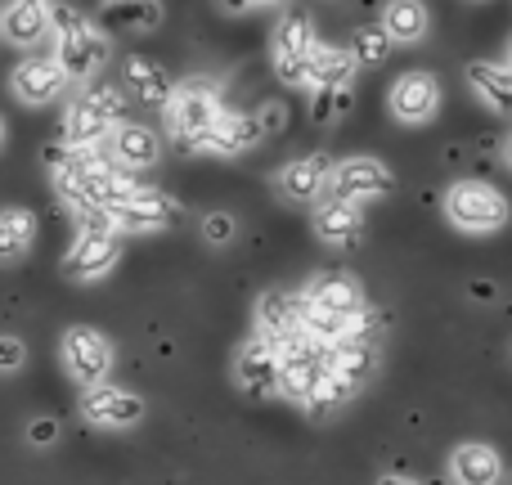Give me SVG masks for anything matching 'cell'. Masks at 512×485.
I'll list each match as a JSON object with an SVG mask.
<instances>
[{
	"label": "cell",
	"mask_w": 512,
	"mask_h": 485,
	"mask_svg": "<svg viewBox=\"0 0 512 485\" xmlns=\"http://www.w3.org/2000/svg\"><path fill=\"white\" fill-rule=\"evenodd\" d=\"M50 32H59V50H54V59H59V68L68 72V77L86 81V77H95V72L104 68L108 36L99 32L95 23L77 18L72 9H63V5H50Z\"/></svg>",
	"instance_id": "cell-1"
},
{
	"label": "cell",
	"mask_w": 512,
	"mask_h": 485,
	"mask_svg": "<svg viewBox=\"0 0 512 485\" xmlns=\"http://www.w3.org/2000/svg\"><path fill=\"white\" fill-rule=\"evenodd\" d=\"M445 216L463 234H490L508 225V198L486 180H459L445 189Z\"/></svg>",
	"instance_id": "cell-2"
},
{
	"label": "cell",
	"mask_w": 512,
	"mask_h": 485,
	"mask_svg": "<svg viewBox=\"0 0 512 485\" xmlns=\"http://www.w3.org/2000/svg\"><path fill=\"white\" fill-rule=\"evenodd\" d=\"M171 131H176L180 149H207V135L221 122V99H216L212 81H185L171 90Z\"/></svg>",
	"instance_id": "cell-3"
},
{
	"label": "cell",
	"mask_w": 512,
	"mask_h": 485,
	"mask_svg": "<svg viewBox=\"0 0 512 485\" xmlns=\"http://www.w3.org/2000/svg\"><path fill=\"white\" fill-rule=\"evenodd\" d=\"M117 122H122V90L99 86L68 108V117H63V140H68V149H99V140H104L108 131H117Z\"/></svg>",
	"instance_id": "cell-4"
},
{
	"label": "cell",
	"mask_w": 512,
	"mask_h": 485,
	"mask_svg": "<svg viewBox=\"0 0 512 485\" xmlns=\"http://www.w3.org/2000/svg\"><path fill=\"white\" fill-rule=\"evenodd\" d=\"M328 378V346L315 337H292L288 346H279V391L297 405H310L315 391Z\"/></svg>",
	"instance_id": "cell-5"
},
{
	"label": "cell",
	"mask_w": 512,
	"mask_h": 485,
	"mask_svg": "<svg viewBox=\"0 0 512 485\" xmlns=\"http://www.w3.org/2000/svg\"><path fill=\"white\" fill-rule=\"evenodd\" d=\"M63 369L72 373V378L81 382V387H104L108 369H113V346H108V337L99 333V328H68L63 333Z\"/></svg>",
	"instance_id": "cell-6"
},
{
	"label": "cell",
	"mask_w": 512,
	"mask_h": 485,
	"mask_svg": "<svg viewBox=\"0 0 512 485\" xmlns=\"http://www.w3.org/2000/svg\"><path fill=\"white\" fill-rule=\"evenodd\" d=\"M315 50H319V41H315V27H310V18H283V23L274 27V41H270L274 72H279V81H288V86H306Z\"/></svg>",
	"instance_id": "cell-7"
},
{
	"label": "cell",
	"mask_w": 512,
	"mask_h": 485,
	"mask_svg": "<svg viewBox=\"0 0 512 485\" xmlns=\"http://www.w3.org/2000/svg\"><path fill=\"white\" fill-rule=\"evenodd\" d=\"M117 256H122V234L117 230H81L77 243H72L68 256H63V274L77 283H90V279L113 270Z\"/></svg>",
	"instance_id": "cell-8"
},
{
	"label": "cell",
	"mask_w": 512,
	"mask_h": 485,
	"mask_svg": "<svg viewBox=\"0 0 512 485\" xmlns=\"http://www.w3.org/2000/svg\"><path fill=\"white\" fill-rule=\"evenodd\" d=\"M301 297H306L315 310H324V315L346 319V324H369L364 292L351 274H319V279H310V288L301 292Z\"/></svg>",
	"instance_id": "cell-9"
},
{
	"label": "cell",
	"mask_w": 512,
	"mask_h": 485,
	"mask_svg": "<svg viewBox=\"0 0 512 485\" xmlns=\"http://www.w3.org/2000/svg\"><path fill=\"white\" fill-rule=\"evenodd\" d=\"M328 185H333V198H342V203H364V198L391 194L396 176H391L378 158H346L333 167V180H328Z\"/></svg>",
	"instance_id": "cell-10"
},
{
	"label": "cell",
	"mask_w": 512,
	"mask_h": 485,
	"mask_svg": "<svg viewBox=\"0 0 512 485\" xmlns=\"http://www.w3.org/2000/svg\"><path fill=\"white\" fill-rule=\"evenodd\" d=\"M441 108V81L432 72H405V77L391 86V117L405 126H423L436 117Z\"/></svg>",
	"instance_id": "cell-11"
},
{
	"label": "cell",
	"mask_w": 512,
	"mask_h": 485,
	"mask_svg": "<svg viewBox=\"0 0 512 485\" xmlns=\"http://www.w3.org/2000/svg\"><path fill=\"white\" fill-rule=\"evenodd\" d=\"M81 414L90 418L95 427H108V432H122V427H135L144 418V400L135 391H122V387H90L81 396Z\"/></svg>",
	"instance_id": "cell-12"
},
{
	"label": "cell",
	"mask_w": 512,
	"mask_h": 485,
	"mask_svg": "<svg viewBox=\"0 0 512 485\" xmlns=\"http://www.w3.org/2000/svg\"><path fill=\"white\" fill-rule=\"evenodd\" d=\"M256 328H261V342H270L274 351L279 346H288L292 337H301V297H292V292H265L261 301H256Z\"/></svg>",
	"instance_id": "cell-13"
},
{
	"label": "cell",
	"mask_w": 512,
	"mask_h": 485,
	"mask_svg": "<svg viewBox=\"0 0 512 485\" xmlns=\"http://www.w3.org/2000/svg\"><path fill=\"white\" fill-rule=\"evenodd\" d=\"M176 221V203L158 189H140L131 203H122L113 212V230L117 234H149V230H167Z\"/></svg>",
	"instance_id": "cell-14"
},
{
	"label": "cell",
	"mask_w": 512,
	"mask_h": 485,
	"mask_svg": "<svg viewBox=\"0 0 512 485\" xmlns=\"http://www.w3.org/2000/svg\"><path fill=\"white\" fill-rule=\"evenodd\" d=\"M333 180V158L328 153H310V158H297L279 171V194L288 203H315L319 194Z\"/></svg>",
	"instance_id": "cell-15"
},
{
	"label": "cell",
	"mask_w": 512,
	"mask_h": 485,
	"mask_svg": "<svg viewBox=\"0 0 512 485\" xmlns=\"http://www.w3.org/2000/svg\"><path fill=\"white\" fill-rule=\"evenodd\" d=\"M234 378H239V387L248 391V396H270V391H279V351H274L270 342H261V337H252L239 351V360H234Z\"/></svg>",
	"instance_id": "cell-16"
},
{
	"label": "cell",
	"mask_w": 512,
	"mask_h": 485,
	"mask_svg": "<svg viewBox=\"0 0 512 485\" xmlns=\"http://www.w3.org/2000/svg\"><path fill=\"white\" fill-rule=\"evenodd\" d=\"M9 86H14V95L23 104H50L68 86V72L59 68V59H23L14 68V77H9Z\"/></svg>",
	"instance_id": "cell-17"
},
{
	"label": "cell",
	"mask_w": 512,
	"mask_h": 485,
	"mask_svg": "<svg viewBox=\"0 0 512 485\" xmlns=\"http://www.w3.org/2000/svg\"><path fill=\"white\" fill-rule=\"evenodd\" d=\"M355 68H360V63L351 59V50H342V45H319L315 59H310L306 86L324 90V95H342V90L355 81Z\"/></svg>",
	"instance_id": "cell-18"
},
{
	"label": "cell",
	"mask_w": 512,
	"mask_h": 485,
	"mask_svg": "<svg viewBox=\"0 0 512 485\" xmlns=\"http://www.w3.org/2000/svg\"><path fill=\"white\" fill-rule=\"evenodd\" d=\"M450 477L459 485H499L504 463H499V454L490 450V445L468 441V445H459V450L450 454Z\"/></svg>",
	"instance_id": "cell-19"
},
{
	"label": "cell",
	"mask_w": 512,
	"mask_h": 485,
	"mask_svg": "<svg viewBox=\"0 0 512 485\" xmlns=\"http://www.w3.org/2000/svg\"><path fill=\"white\" fill-rule=\"evenodd\" d=\"M373 364H378V351H373V342L364 333L346 337V342L328 346V373L342 382H351V387H360L364 378L373 373Z\"/></svg>",
	"instance_id": "cell-20"
},
{
	"label": "cell",
	"mask_w": 512,
	"mask_h": 485,
	"mask_svg": "<svg viewBox=\"0 0 512 485\" xmlns=\"http://www.w3.org/2000/svg\"><path fill=\"white\" fill-rule=\"evenodd\" d=\"M468 86L486 108L512 113V72H508V63H490V59L468 63Z\"/></svg>",
	"instance_id": "cell-21"
},
{
	"label": "cell",
	"mask_w": 512,
	"mask_h": 485,
	"mask_svg": "<svg viewBox=\"0 0 512 485\" xmlns=\"http://www.w3.org/2000/svg\"><path fill=\"white\" fill-rule=\"evenodd\" d=\"M265 135V122L252 113H221V122H216V131L207 135V149L212 153H248L261 144Z\"/></svg>",
	"instance_id": "cell-22"
},
{
	"label": "cell",
	"mask_w": 512,
	"mask_h": 485,
	"mask_svg": "<svg viewBox=\"0 0 512 485\" xmlns=\"http://www.w3.org/2000/svg\"><path fill=\"white\" fill-rule=\"evenodd\" d=\"M122 77H126V90H131L135 99H144V104H171V77L149 54H131Z\"/></svg>",
	"instance_id": "cell-23"
},
{
	"label": "cell",
	"mask_w": 512,
	"mask_h": 485,
	"mask_svg": "<svg viewBox=\"0 0 512 485\" xmlns=\"http://www.w3.org/2000/svg\"><path fill=\"white\" fill-rule=\"evenodd\" d=\"M0 27L14 45H36L45 32H50V5L41 0H18V5L0 9Z\"/></svg>",
	"instance_id": "cell-24"
},
{
	"label": "cell",
	"mask_w": 512,
	"mask_h": 485,
	"mask_svg": "<svg viewBox=\"0 0 512 485\" xmlns=\"http://www.w3.org/2000/svg\"><path fill=\"white\" fill-rule=\"evenodd\" d=\"M364 230L360 221V207L355 203H342V198H328V203L315 207V234L324 243H355Z\"/></svg>",
	"instance_id": "cell-25"
},
{
	"label": "cell",
	"mask_w": 512,
	"mask_h": 485,
	"mask_svg": "<svg viewBox=\"0 0 512 485\" xmlns=\"http://www.w3.org/2000/svg\"><path fill=\"white\" fill-rule=\"evenodd\" d=\"M113 158H117V167H131V171L153 167L158 162V131H149L140 122L113 131Z\"/></svg>",
	"instance_id": "cell-26"
},
{
	"label": "cell",
	"mask_w": 512,
	"mask_h": 485,
	"mask_svg": "<svg viewBox=\"0 0 512 485\" xmlns=\"http://www.w3.org/2000/svg\"><path fill=\"white\" fill-rule=\"evenodd\" d=\"M427 9L414 5V0H391V5H382V32H387V41H423L427 36Z\"/></svg>",
	"instance_id": "cell-27"
},
{
	"label": "cell",
	"mask_w": 512,
	"mask_h": 485,
	"mask_svg": "<svg viewBox=\"0 0 512 485\" xmlns=\"http://www.w3.org/2000/svg\"><path fill=\"white\" fill-rule=\"evenodd\" d=\"M36 239V216L27 207H5L0 212V261H18Z\"/></svg>",
	"instance_id": "cell-28"
},
{
	"label": "cell",
	"mask_w": 512,
	"mask_h": 485,
	"mask_svg": "<svg viewBox=\"0 0 512 485\" xmlns=\"http://www.w3.org/2000/svg\"><path fill=\"white\" fill-rule=\"evenodd\" d=\"M387 32H382L378 23H364L351 32V59L355 63H382L387 59Z\"/></svg>",
	"instance_id": "cell-29"
},
{
	"label": "cell",
	"mask_w": 512,
	"mask_h": 485,
	"mask_svg": "<svg viewBox=\"0 0 512 485\" xmlns=\"http://www.w3.org/2000/svg\"><path fill=\"white\" fill-rule=\"evenodd\" d=\"M355 391H360V387H351V382H342V378H333V373H328L324 387H319V391H315V400L306 405V409H310V418H328V414H337V409H342L346 400L355 396Z\"/></svg>",
	"instance_id": "cell-30"
},
{
	"label": "cell",
	"mask_w": 512,
	"mask_h": 485,
	"mask_svg": "<svg viewBox=\"0 0 512 485\" xmlns=\"http://www.w3.org/2000/svg\"><path fill=\"white\" fill-rule=\"evenodd\" d=\"M117 18H131V27H153L162 18L158 5H113Z\"/></svg>",
	"instance_id": "cell-31"
},
{
	"label": "cell",
	"mask_w": 512,
	"mask_h": 485,
	"mask_svg": "<svg viewBox=\"0 0 512 485\" xmlns=\"http://www.w3.org/2000/svg\"><path fill=\"white\" fill-rule=\"evenodd\" d=\"M23 360H27V346L18 337H0V373L23 369Z\"/></svg>",
	"instance_id": "cell-32"
},
{
	"label": "cell",
	"mask_w": 512,
	"mask_h": 485,
	"mask_svg": "<svg viewBox=\"0 0 512 485\" xmlns=\"http://www.w3.org/2000/svg\"><path fill=\"white\" fill-rule=\"evenodd\" d=\"M203 234H207V239H212V243H230V239H234V216L212 212V216H207V221H203Z\"/></svg>",
	"instance_id": "cell-33"
},
{
	"label": "cell",
	"mask_w": 512,
	"mask_h": 485,
	"mask_svg": "<svg viewBox=\"0 0 512 485\" xmlns=\"http://www.w3.org/2000/svg\"><path fill=\"white\" fill-rule=\"evenodd\" d=\"M27 436H32L36 445H50L54 436H59V423H54V418H36V423L27 427Z\"/></svg>",
	"instance_id": "cell-34"
},
{
	"label": "cell",
	"mask_w": 512,
	"mask_h": 485,
	"mask_svg": "<svg viewBox=\"0 0 512 485\" xmlns=\"http://www.w3.org/2000/svg\"><path fill=\"white\" fill-rule=\"evenodd\" d=\"M378 485H418L414 477H405V472H387V477H382Z\"/></svg>",
	"instance_id": "cell-35"
},
{
	"label": "cell",
	"mask_w": 512,
	"mask_h": 485,
	"mask_svg": "<svg viewBox=\"0 0 512 485\" xmlns=\"http://www.w3.org/2000/svg\"><path fill=\"white\" fill-rule=\"evenodd\" d=\"M504 162L512 167V135H508V144H504Z\"/></svg>",
	"instance_id": "cell-36"
},
{
	"label": "cell",
	"mask_w": 512,
	"mask_h": 485,
	"mask_svg": "<svg viewBox=\"0 0 512 485\" xmlns=\"http://www.w3.org/2000/svg\"><path fill=\"white\" fill-rule=\"evenodd\" d=\"M508 72H512V45H508Z\"/></svg>",
	"instance_id": "cell-37"
},
{
	"label": "cell",
	"mask_w": 512,
	"mask_h": 485,
	"mask_svg": "<svg viewBox=\"0 0 512 485\" xmlns=\"http://www.w3.org/2000/svg\"><path fill=\"white\" fill-rule=\"evenodd\" d=\"M0 140H5V122H0Z\"/></svg>",
	"instance_id": "cell-38"
}]
</instances>
